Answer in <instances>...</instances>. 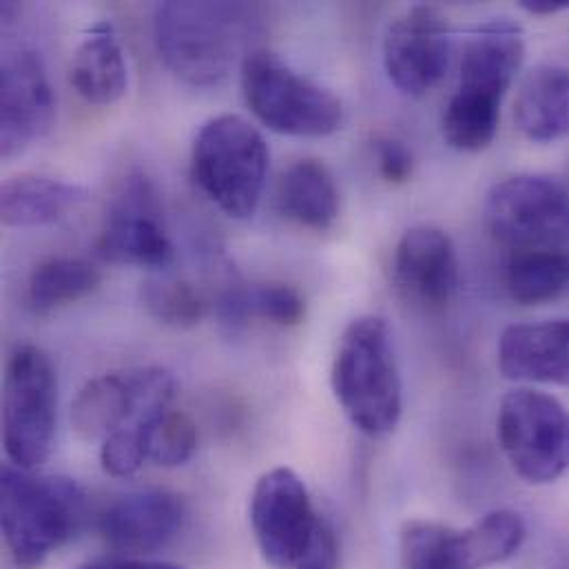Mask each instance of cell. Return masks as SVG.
Returning a JSON list of instances; mask_svg holds the SVG:
<instances>
[{
    "label": "cell",
    "mask_w": 569,
    "mask_h": 569,
    "mask_svg": "<svg viewBox=\"0 0 569 569\" xmlns=\"http://www.w3.org/2000/svg\"><path fill=\"white\" fill-rule=\"evenodd\" d=\"M330 386L350 423L368 435L392 432L403 412V386L390 326L383 317L363 315L339 337Z\"/></svg>",
    "instance_id": "1"
},
{
    "label": "cell",
    "mask_w": 569,
    "mask_h": 569,
    "mask_svg": "<svg viewBox=\"0 0 569 569\" xmlns=\"http://www.w3.org/2000/svg\"><path fill=\"white\" fill-rule=\"evenodd\" d=\"M256 11L242 2H162L156 44L164 64L193 87L220 84L251 40Z\"/></svg>",
    "instance_id": "2"
},
{
    "label": "cell",
    "mask_w": 569,
    "mask_h": 569,
    "mask_svg": "<svg viewBox=\"0 0 569 569\" xmlns=\"http://www.w3.org/2000/svg\"><path fill=\"white\" fill-rule=\"evenodd\" d=\"M84 492L67 477L36 475L7 463L0 475V523L18 568H40L82 526Z\"/></svg>",
    "instance_id": "3"
},
{
    "label": "cell",
    "mask_w": 569,
    "mask_h": 569,
    "mask_svg": "<svg viewBox=\"0 0 569 569\" xmlns=\"http://www.w3.org/2000/svg\"><path fill=\"white\" fill-rule=\"evenodd\" d=\"M269 144L247 118L224 113L211 118L198 133L191 153V173L198 189L229 218L256 216L267 176Z\"/></svg>",
    "instance_id": "4"
},
{
    "label": "cell",
    "mask_w": 569,
    "mask_h": 569,
    "mask_svg": "<svg viewBox=\"0 0 569 569\" xmlns=\"http://www.w3.org/2000/svg\"><path fill=\"white\" fill-rule=\"evenodd\" d=\"M242 91L253 116L276 133L326 138L341 129V100L295 71L276 51L256 49L244 56Z\"/></svg>",
    "instance_id": "5"
},
{
    "label": "cell",
    "mask_w": 569,
    "mask_h": 569,
    "mask_svg": "<svg viewBox=\"0 0 569 569\" xmlns=\"http://www.w3.org/2000/svg\"><path fill=\"white\" fill-rule=\"evenodd\" d=\"M58 379L49 355L31 343L18 346L4 372L2 439L9 463L36 470L53 446Z\"/></svg>",
    "instance_id": "6"
},
{
    "label": "cell",
    "mask_w": 569,
    "mask_h": 569,
    "mask_svg": "<svg viewBox=\"0 0 569 569\" xmlns=\"http://www.w3.org/2000/svg\"><path fill=\"white\" fill-rule=\"evenodd\" d=\"M499 446L512 470L532 486H546L569 470V410L552 395L517 388L501 401Z\"/></svg>",
    "instance_id": "7"
},
{
    "label": "cell",
    "mask_w": 569,
    "mask_h": 569,
    "mask_svg": "<svg viewBox=\"0 0 569 569\" xmlns=\"http://www.w3.org/2000/svg\"><path fill=\"white\" fill-rule=\"evenodd\" d=\"M483 216L490 236L512 253L552 251L569 242V193L543 176H515L495 184Z\"/></svg>",
    "instance_id": "8"
},
{
    "label": "cell",
    "mask_w": 569,
    "mask_h": 569,
    "mask_svg": "<svg viewBox=\"0 0 569 569\" xmlns=\"http://www.w3.org/2000/svg\"><path fill=\"white\" fill-rule=\"evenodd\" d=\"M251 528L264 561L276 569H299L332 530L315 510L306 483L290 468H273L256 483Z\"/></svg>",
    "instance_id": "9"
},
{
    "label": "cell",
    "mask_w": 569,
    "mask_h": 569,
    "mask_svg": "<svg viewBox=\"0 0 569 569\" xmlns=\"http://www.w3.org/2000/svg\"><path fill=\"white\" fill-rule=\"evenodd\" d=\"M96 251L107 262L140 269H167L173 262L162 198L144 173H129L116 189Z\"/></svg>",
    "instance_id": "10"
},
{
    "label": "cell",
    "mask_w": 569,
    "mask_h": 569,
    "mask_svg": "<svg viewBox=\"0 0 569 569\" xmlns=\"http://www.w3.org/2000/svg\"><path fill=\"white\" fill-rule=\"evenodd\" d=\"M448 18L430 4H415L390 22L383 36V69L392 87L408 98L430 93L450 62Z\"/></svg>",
    "instance_id": "11"
},
{
    "label": "cell",
    "mask_w": 569,
    "mask_h": 569,
    "mask_svg": "<svg viewBox=\"0 0 569 569\" xmlns=\"http://www.w3.org/2000/svg\"><path fill=\"white\" fill-rule=\"evenodd\" d=\"M56 98L42 60L29 51H9L0 69V153L13 158L40 140L53 124Z\"/></svg>",
    "instance_id": "12"
},
{
    "label": "cell",
    "mask_w": 569,
    "mask_h": 569,
    "mask_svg": "<svg viewBox=\"0 0 569 569\" xmlns=\"http://www.w3.org/2000/svg\"><path fill=\"white\" fill-rule=\"evenodd\" d=\"M184 526V503L169 490H138L111 501L100 519L102 541L122 555H151L167 548Z\"/></svg>",
    "instance_id": "13"
},
{
    "label": "cell",
    "mask_w": 569,
    "mask_h": 569,
    "mask_svg": "<svg viewBox=\"0 0 569 569\" xmlns=\"http://www.w3.org/2000/svg\"><path fill=\"white\" fill-rule=\"evenodd\" d=\"M526 60L521 29L510 20H492L477 29L461 58L455 96L501 111V102Z\"/></svg>",
    "instance_id": "14"
},
{
    "label": "cell",
    "mask_w": 569,
    "mask_h": 569,
    "mask_svg": "<svg viewBox=\"0 0 569 569\" xmlns=\"http://www.w3.org/2000/svg\"><path fill=\"white\" fill-rule=\"evenodd\" d=\"M392 271L399 290L426 308L448 306L459 290L457 249L435 227L406 231L397 244Z\"/></svg>",
    "instance_id": "15"
},
{
    "label": "cell",
    "mask_w": 569,
    "mask_h": 569,
    "mask_svg": "<svg viewBox=\"0 0 569 569\" xmlns=\"http://www.w3.org/2000/svg\"><path fill=\"white\" fill-rule=\"evenodd\" d=\"M499 370L510 381L569 386V319L508 326L499 339Z\"/></svg>",
    "instance_id": "16"
},
{
    "label": "cell",
    "mask_w": 569,
    "mask_h": 569,
    "mask_svg": "<svg viewBox=\"0 0 569 569\" xmlns=\"http://www.w3.org/2000/svg\"><path fill=\"white\" fill-rule=\"evenodd\" d=\"M144 417L133 370L109 372L87 381L71 403L73 430L84 441H104Z\"/></svg>",
    "instance_id": "17"
},
{
    "label": "cell",
    "mask_w": 569,
    "mask_h": 569,
    "mask_svg": "<svg viewBox=\"0 0 569 569\" xmlns=\"http://www.w3.org/2000/svg\"><path fill=\"white\" fill-rule=\"evenodd\" d=\"M89 200V191L76 182L44 173L9 178L0 191L2 224L11 229L49 227L64 220Z\"/></svg>",
    "instance_id": "18"
},
{
    "label": "cell",
    "mask_w": 569,
    "mask_h": 569,
    "mask_svg": "<svg viewBox=\"0 0 569 569\" xmlns=\"http://www.w3.org/2000/svg\"><path fill=\"white\" fill-rule=\"evenodd\" d=\"M519 131L539 144L569 136V69L539 64L521 82L515 102Z\"/></svg>",
    "instance_id": "19"
},
{
    "label": "cell",
    "mask_w": 569,
    "mask_h": 569,
    "mask_svg": "<svg viewBox=\"0 0 569 569\" xmlns=\"http://www.w3.org/2000/svg\"><path fill=\"white\" fill-rule=\"evenodd\" d=\"M69 76L76 93L89 104L107 107L127 93V60L109 22L96 24L78 44Z\"/></svg>",
    "instance_id": "20"
},
{
    "label": "cell",
    "mask_w": 569,
    "mask_h": 569,
    "mask_svg": "<svg viewBox=\"0 0 569 569\" xmlns=\"http://www.w3.org/2000/svg\"><path fill=\"white\" fill-rule=\"evenodd\" d=\"M282 216L299 227L326 231L339 216V189L319 160H299L282 173L278 187Z\"/></svg>",
    "instance_id": "21"
},
{
    "label": "cell",
    "mask_w": 569,
    "mask_h": 569,
    "mask_svg": "<svg viewBox=\"0 0 569 569\" xmlns=\"http://www.w3.org/2000/svg\"><path fill=\"white\" fill-rule=\"evenodd\" d=\"M102 284L100 271L80 258H51L38 264L29 278L27 297L36 312L76 303Z\"/></svg>",
    "instance_id": "22"
},
{
    "label": "cell",
    "mask_w": 569,
    "mask_h": 569,
    "mask_svg": "<svg viewBox=\"0 0 569 569\" xmlns=\"http://www.w3.org/2000/svg\"><path fill=\"white\" fill-rule=\"evenodd\" d=\"M506 286L510 297L523 306L548 303L569 288V256L563 249L512 253Z\"/></svg>",
    "instance_id": "23"
},
{
    "label": "cell",
    "mask_w": 569,
    "mask_h": 569,
    "mask_svg": "<svg viewBox=\"0 0 569 569\" xmlns=\"http://www.w3.org/2000/svg\"><path fill=\"white\" fill-rule=\"evenodd\" d=\"M401 569H472L463 530L435 521H408L399 539Z\"/></svg>",
    "instance_id": "24"
},
{
    "label": "cell",
    "mask_w": 569,
    "mask_h": 569,
    "mask_svg": "<svg viewBox=\"0 0 569 569\" xmlns=\"http://www.w3.org/2000/svg\"><path fill=\"white\" fill-rule=\"evenodd\" d=\"M147 461L160 468H180L198 450V428L189 415L162 408L136 423Z\"/></svg>",
    "instance_id": "25"
},
{
    "label": "cell",
    "mask_w": 569,
    "mask_h": 569,
    "mask_svg": "<svg viewBox=\"0 0 569 569\" xmlns=\"http://www.w3.org/2000/svg\"><path fill=\"white\" fill-rule=\"evenodd\" d=\"M463 537L472 569H486L512 559L521 550L528 528L521 515L512 510H495L466 528Z\"/></svg>",
    "instance_id": "26"
},
{
    "label": "cell",
    "mask_w": 569,
    "mask_h": 569,
    "mask_svg": "<svg viewBox=\"0 0 569 569\" xmlns=\"http://www.w3.org/2000/svg\"><path fill=\"white\" fill-rule=\"evenodd\" d=\"M147 310L164 326L193 328L207 312V299L202 292L180 278L149 280L142 288Z\"/></svg>",
    "instance_id": "27"
},
{
    "label": "cell",
    "mask_w": 569,
    "mask_h": 569,
    "mask_svg": "<svg viewBox=\"0 0 569 569\" xmlns=\"http://www.w3.org/2000/svg\"><path fill=\"white\" fill-rule=\"evenodd\" d=\"M249 308L251 317H262L282 328L301 323L306 315V303L299 290L278 282L249 288Z\"/></svg>",
    "instance_id": "28"
},
{
    "label": "cell",
    "mask_w": 569,
    "mask_h": 569,
    "mask_svg": "<svg viewBox=\"0 0 569 569\" xmlns=\"http://www.w3.org/2000/svg\"><path fill=\"white\" fill-rule=\"evenodd\" d=\"M144 461H147V455L136 426H127L113 432L100 446L102 470L116 479L133 477L144 466Z\"/></svg>",
    "instance_id": "29"
},
{
    "label": "cell",
    "mask_w": 569,
    "mask_h": 569,
    "mask_svg": "<svg viewBox=\"0 0 569 569\" xmlns=\"http://www.w3.org/2000/svg\"><path fill=\"white\" fill-rule=\"evenodd\" d=\"M377 160H379V173L390 184H403L410 180L415 162L410 149L395 140V138H381L377 140Z\"/></svg>",
    "instance_id": "30"
},
{
    "label": "cell",
    "mask_w": 569,
    "mask_h": 569,
    "mask_svg": "<svg viewBox=\"0 0 569 569\" xmlns=\"http://www.w3.org/2000/svg\"><path fill=\"white\" fill-rule=\"evenodd\" d=\"M80 569H184L173 563H164V561H149V559H140V557H122V559H104V561H93L87 563Z\"/></svg>",
    "instance_id": "31"
},
{
    "label": "cell",
    "mask_w": 569,
    "mask_h": 569,
    "mask_svg": "<svg viewBox=\"0 0 569 569\" xmlns=\"http://www.w3.org/2000/svg\"><path fill=\"white\" fill-rule=\"evenodd\" d=\"M521 9L532 16H555L569 9V0H523Z\"/></svg>",
    "instance_id": "32"
},
{
    "label": "cell",
    "mask_w": 569,
    "mask_h": 569,
    "mask_svg": "<svg viewBox=\"0 0 569 569\" xmlns=\"http://www.w3.org/2000/svg\"><path fill=\"white\" fill-rule=\"evenodd\" d=\"M569 569V568H568Z\"/></svg>",
    "instance_id": "33"
}]
</instances>
